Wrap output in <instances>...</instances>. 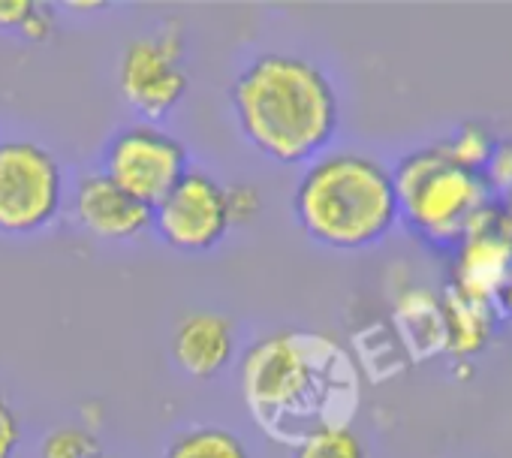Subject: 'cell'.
<instances>
[{
    "label": "cell",
    "mask_w": 512,
    "mask_h": 458,
    "mask_svg": "<svg viewBox=\"0 0 512 458\" xmlns=\"http://www.w3.org/2000/svg\"><path fill=\"white\" fill-rule=\"evenodd\" d=\"M392 178L401 223L419 242L437 251H455L497 211V199L482 172L452 163L440 145L401 157Z\"/></svg>",
    "instance_id": "277c9868"
},
{
    "label": "cell",
    "mask_w": 512,
    "mask_h": 458,
    "mask_svg": "<svg viewBox=\"0 0 512 458\" xmlns=\"http://www.w3.org/2000/svg\"><path fill=\"white\" fill-rule=\"evenodd\" d=\"M235 353V326L217 311H190L172 335V359L193 380H211Z\"/></svg>",
    "instance_id": "30bf717a"
},
{
    "label": "cell",
    "mask_w": 512,
    "mask_h": 458,
    "mask_svg": "<svg viewBox=\"0 0 512 458\" xmlns=\"http://www.w3.org/2000/svg\"><path fill=\"white\" fill-rule=\"evenodd\" d=\"M494 142H497V139H494V133H491L485 124L467 121V124H461L449 139H443L440 148H443V154H446L452 163H458V166H464V169H473V172H482V166H485L488 157H491Z\"/></svg>",
    "instance_id": "5bb4252c"
},
{
    "label": "cell",
    "mask_w": 512,
    "mask_h": 458,
    "mask_svg": "<svg viewBox=\"0 0 512 458\" xmlns=\"http://www.w3.org/2000/svg\"><path fill=\"white\" fill-rule=\"evenodd\" d=\"M223 193H226V211H229L232 226H244L263 211V193L250 181L223 184Z\"/></svg>",
    "instance_id": "ac0fdd59"
},
{
    "label": "cell",
    "mask_w": 512,
    "mask_h": 458,
    "mask_svg": "<svg viewBox=\"0 0 512 458\" xmlns=\"http://www.w3.org/2000/svg\"><path fill=\"white\" fill-rule=\"evenodd\" d=\"M70 10H103L100 0H91V4H67Z\"/></svg>",
    "instance_id": "cb8c5ba5"
},
{
    "label": "cell",
    "mask_w": 512,
    "mask_h": 458,
    "mask_svg": "<svg viewBox=\"0 0 512 458\" xmlns=\"http://www.w3.org/2000/svg\"><path fill=\"white\" fill-rule=\"evenodd\" d=\"M302 233L329 251H365L401 223L392 169L362 151H326L293 190Z\"/></svg>",
    "instance_id": "3957f363"
},
{
    "label": "cell",
    "mask_w": 512,
    "mask_h": 458,
    "mask_svg": "<svg viewBox=\"0 0 512 458\" xmlns=\"http://www.w3.org/2000/svg\"><path fill=\"white\" fill-rule=\"evenodd\" d=\"M70 211L85 233L100 242H133L151 229L154 217L151 205L121 190L103 172H85L76 181Z\"/></svg>",
    "instance_id": "9c48e42d"
},
{
    "label": "cell",
    "mask_w": 512,
    "mask_h": 458,
    "mask_svg": "<svg viewBox=\"0 0 512 458\" xmlns=\"http://www.w3.org/2000/svg\"><path fill=\"white\" fill-rule=\"evenodd\" d=\"M100 455V440L85 425H61L49 431L40 443V458H94Z\"/></svg>",
    "instance_id": "2e32d148"
},
{
    "label": "cell",
    "mask_w": 512,
    "mask_h": 458,
    "mask_svg": "<svg viewBox=\"0 0 512 458\" xmlns=\"http://www.w3.org/2000/svg\"><path fill=\"white\" fill-rule=\"evenodd\" d=\"M491 302H479L470 299L458 290L449 293L446 299V314H443V326H446V341L455 353H476L491 329Z\"/></svg>",
    "instance_id": "7c38bea8"
},
{
    "label": "cell",
    "mask_w": 512,
    "mask_h": 458,
    "mask_svg": "<svg viewBox=\"0 0 512 458\" xmlns=\"http://www.w3.org/2000/svg\"><path fill=\"white\" fill-rule=\"evenodd\" d=\"M512 266V242L503 236L497 226V211L494 217L470 233L458 248H455V287L458 293L479 299V302H494L506 272Z\"/></svg>",
    "instance_id": "8fae6325"
},
{
    "label": "cell",
    "mask_w": 512,
    "mask_h": 458,
    "mask_svg": "<svg viewBox=\"0 0 512 458\" xmlns=\"http://www.w3.org/2000/svg\"><path fill=\"white\" fill-rule=\"evenodd\" d=\"M37 10V0H0V31H22Z\"/></svg>",
    "instance_id": "44dd1931"
},
{
    "label": "cell",
    "mask_w": 512,
    "mask_h": 458,
    "mask_svg": "<svg viewBox=\"0 0 512 458\" xmlns=\"http://www.w3.org/2000/svg\"><path fill=\"white\" fill-rule=\"evenodd\" d=\"M103 175L154 208L187 175V148L172 133L142 121L109 139L103 151Z\"/></svg>",
    "instance_id": "52a82bcc"
},
{
    "label": "cell",
    "mask_w": 512,
    "mask_h": 458,
    "mask_svg": "<svg viewBox=\"0 0 512 458\" xmlns=\"http://www.w3.org/2000/svg\"><path fill=\"white\" fill-rule=\"evenodd\" d=\"M94 458H112V455H103V452H100V455H94Z\"/></svg>",
    "instance_id": "d4e9b609"
},
{
    "label": "cell",
    "mask_w": 512,
    "mask_h": 458,
    "mask_svg": "<svg viewBox=\"0 0 512 458\" xmlns=\"http://www.w3.org/2000/svg\"><path fill=\"white\" fill-rule=\"evenodd\" d=\"M238 386L256 428L287 446L347 425L356 404L350 359L332 338L308 329H281L253 341L241 356Z\"/></svg>",
    "instance_id": "6da1fadb"
},
{
    "label": "cell",
    "mask_w": 512,
    "mask_h": 458,
    "mask_svg": "<svg viewBox=\"0 0 512 458\" xmlns=\"http://www.w3.org/2000/svg\"><path fill=\"white\" fill-rule=\"evenodd\" d=\"M497 226L503 229V236L512 242V196L497 199Z\"/></svg>",
    "instance_id": "7402d4cb"
},
{
    "label": "cell",
    "mask_w": 512,
    "mask_h": 458,
    "mask_svg": "<svg viewBox=\"0 0 512 458\" xmlns=\"http://www.w3.org/2000/svg\"><path fill=\"white\" fill-rule=\"evenodd\" d=\"M151 229L178 254H208L232 229L226 193L217 178L199 169L187 175L154 205Z\"/></svg>",
    "instance_id": "ba28073f"
},
{
    "label": "cell",
    "mask_w": 512,
    "mask_h": 458,
    "mask_svg": "<svg viewBox=\"0 0 512 458\" xmlns=\"http://www.w3.org/2000/svg\"><path fill=\"white\" fill-rule=\"evenodd\" d=\"M293 458H368V452H365L362 437L353 428L335 425V428H323L299 440L293 449Z\"/></svg>",
    "instance_id": "9a60e30c"
},
{
    "label": "cell",
    "mask_w": 512,
    "mask_h": 458,
    "mask_svg": "<svg viewBox=\"0 0 512 458\" xmlns=\"http://www.w3.org/2000/svg\"><path fill=\"white\" fill-rule=\"evenodd\" d=\"M184 28L178 19H169L160 31L136 37L118 64V88L127 106L145 118V124L163 121L187 94L184 70Z\"/></svg>",
    "instance_id": "8992f818"
},
{
    "label": "cell",
    "mask_w": 512,
    "mask_h": 458,
    "mask_svg": "<svg viewBox=\"0 0 512 458\" xmlns=\"http://www.w3.org/2000/svg\"><path fill=\"white\" fill-rule=\"evenodd\" d=\"M22 443V422L10 398L0 392V458H13Z\"/></svg>",
    "instance_id": "d6986e66"
},
{
    "label": "cell",
    "mask_w": 512,
    "mask_h": 458,
    "mask_svg": "<svg viewBox=\"0 0 512 458\" xmlns=\"http://www.w3.org/2000/svg\"><path fill=\"white\" fill-rule=\"evenodd\" d=\"M229 100L241 136L281 166H308L341 127L332 79L302 55H256L235 76Z\"/></svg>",
    "instance_id": "7a4b0ae2"
},
{
    "label": "cell",
    "mask_w": 512,
    "mask_h": 458,
    "mask_svg": "<svg viewBox=\"0 0 512 458\" xmlns=\"http://www.w3.org/2000/svg\"><path fill=\"white\" fill-rule=\"evenodd\" d=\"M19 34L28 43H46V40H52V34H55V13L46 4H37V10L31 13V19L22 25Z\"/></svg>",
    "instance_id": "ffe728a7"
},
{
    "label": "cell",
    "mask_w": 512,
    "mask_h": 458,
    "mask_svg": "<svg viewBox=\"0 0 512 458\" xmlns=\"http://www.w3.org/2000/svg\"><path fill=\"white\" fill-rule=\"evenodd\" d=\"M163 458H250V452L232 431L217 425H196L172 437Z\"/></svg>",
    "instance_id": "4fadbf2b"
},
{
    "label": "cell",
    "mask_w": 512,
    "mask_h": 458,
    "mask_svg": "<svg viewBox=\"0 0 512 458\" xmlns=\"http://www.w3.org/2000/svg\"><path fill=\"white\" fill-rule=\"evenodd\" d=\"M482 178L494 199L512 196V139H497L491 148L488 163L482 166Z\"/></svg>",
    "instance_id": "e0dca14e"
},
{
    "label": "cell",
    "mask_w": 512,
    "mask_h": 458,
    "mask_svg": "<svg viewBox=\"0 0 512 458\" xmlns=\"http://www.w3.org/2000/svg\"><path fill=\"white\" fill-rule=\"evenodd\" d=\"M497 302L512 314V266H509V272H506V281H503V287H500V293H497Z\"/></svg>",
    "instance_id": "603a6c76"
},
{
    "label": "cell",
    "mask_w": 512,
    "mask_h": 458,
    "mask_svg": "<svg viewBox=\"0 0 512 458\" xmlns=\"http://www.w3.org/2000/svg\"><path fill=\"white\" fill-rule=\"evenodd\" d=\"M64 208V169L58 157L31 142H0V236H37Z\"/></svg>",
    "instance_id": "5b68a950"
}]
</instances>
